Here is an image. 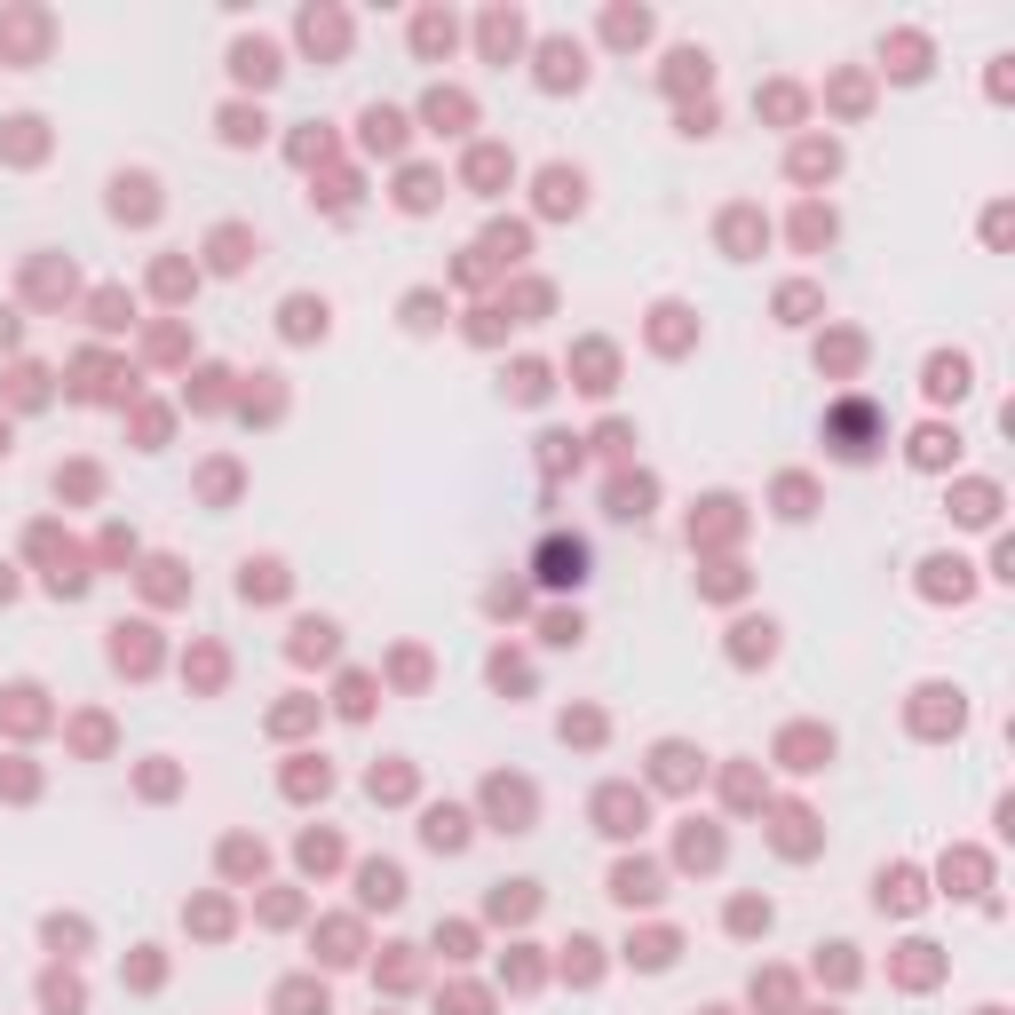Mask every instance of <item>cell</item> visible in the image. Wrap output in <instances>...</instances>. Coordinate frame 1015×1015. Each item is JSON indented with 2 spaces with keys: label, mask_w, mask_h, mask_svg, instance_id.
Here are the masks:
<instances>
[{
  "label": "cell",
  "mask_w": 1015,
  "mask_h": 1015,
  "mask_svg": "<svg viewBox=\"0 0 1015 1015\" xmlns=\"http://www.w3.org/2000/svg\"><path fill=\"white\" fill-rule=\"evenodd\" d=\"M540 579L579 587V579H587V548H579V540H548V548H540Z\"/></svg>",
  "instance_id": "cell-1"
},
{
  "label": "cell",
  "mask_w": 1015,
  "mask_h": 1015,
  "mask_svg": "<svg viewBox=\"0 0 1015 1015\" xmlns=\"http://www.w3.org/2000/svg\"><path fill=\"white\" fill-rule=\"evenodd\" d=\"M540 80H548V88H579V80H587V56H579L571 40H548V48H540Z\"/></svg>",
  "instance_id": "cell-2"
},
{
  "label": "cell",
  "mask_w": 1015,
  "mask_h": 1015,
  "mask_svg": "<svg viewBox=\"0 0 1015 1015\" xmlns=\"http://www.w3.org/2000/svg\"><path fill=\"white\" fill-rule=\"evenodd\" d=\"M230 64H238V80H254V88H270V80H278V48H270V40H238V48H230Z\"/></svg>",
  "instance_id": "cell-3"
},
{
  "label": "cell",
  "mask_w": 1015,
  "mask_h": 1015,
  "mask_svg": "<svg viewBox=\"0 0 1015 1015\" xmlns=\"http://www.w3.org/2000/svg\"><path fill=\"white\" fill-rule=\"evenodd\" d=\"M595 817H603V833H635V825H643V793L611 786L603 801H595Z\"/></svg>",
  "instance_id": "cell-4"
},
{
  "label": "cell",
  "mask_w": 1015,
  "mask_h": 1015,
  "mask_svg": "<svg viewBox=\"0 0 1015 1015\" xmlns=\"http://www.w3.org/2000/svg\"><path fill=\"white\" fill-rule=\"evenodd\" d=\"M833 437H841V460H865V437H873V413H865V405H841V413H833Z\"/></svg>",
  "instance_id": "cell-5"
},
{
  "label": "cell",
  "mask_w": 1015,
  "mask_h": 1015,
  "mask_svg": "<svg viewBox=\"0 0 1015 1015\" xmlns=\"http://www.w3.org/2000/svg\"><path fill=\"white\" fill-rule=\"evenodd\" d=\"M492 817H508V833H524V817H532V786H508V778H492Z\"/></svg>",
  "instance_id": "cell-6"
},
{
  "label": "cell",
  "mask_w": 1015,
  "mask_h": 1015,
  "mask_svg": "<svg viewBox=\"0 0 1015 1015\" xmlns=\"http://www.w3.org/2000/svg\"><path fill=\"white\" fill-rule=\"evenodd\" d=\"M579 191H587V183H579L571 167H548V175H540V207H548V215H571V207H579Z\"/></svg>",
  "instance_id": "cell-7"
},
{
  "label": "cell",
  "mask_w": 1015,
  "mask_h": 1015,
  "mask_svg": "<svg viewBox=\"0 0 1015 1015\" xmlns=\"http://www.w3.org/2000/svg\"><path fill=\"white\" fill-rule=\"evenodd\" d=\"M112 659H119V667H135V675H143V667L159 659V651H151V627H112Z\"/></svg>",
  "instance_id": "cell-8"
},
{
  "label": "cell",
  "mask_w": 1015,
  "mask_h": 1015,
  "mask_svg": "<svg viewBox=\"0 0 1015 1015\" xmlns=\"http://www.w3.org/2000/svg\"><path fill=\"white\" fill-rule=\"evenodd\" d=\"M611 897L619 904H651L659 897V873H651V865H619V873H611Z\"/></svg>",
  "instance_id": "cell-9"
},
{
  "label": "cell",
  "mask_w": 1015,
  "mask_h": 1015,
  "mask_svg": "<svg viewBox=\"0 0 1015 1015\" xmlns=\"http://www.w3.org/2000/svg\"><path fill=\"white\" fill-rule=\"evenodd\" d=\"M357 889H365V904H397L405 897V873H397V865H365Z\"/></svg>",
  "instance_id": "cell-10"
},
{
  "label": "cell",
  "mask_w": 1015,
  "mask_h": 1015,
  "mask_svg": "<svg viewBox=\"0 0 1015 1015\" xmlns=\"http://www.w3.org/2000/svg\"><path fill=\"white\" fill-rule=\"evenodd\" d=\"M421 833H429V849H460V841H468V817H460V809H429Z\"/></svg>",
  "instance_id": "cell-11"
},
{
  "label": "cell",
  "mask_w": 1015,
  "mask_h": 1015,
  "mask_svg": "<svg viewBox=\"0 0 1015 1015\" xmlns=\"http://www.w3.org/2000/svg\"><path fill=\"white\" fill-rule=\"evenodd\" d=\"M112 191H119L112 207H119V215H135V223H143V215H151V207H159V199H151V183H143V175H119Z\"/></svg>",
  "instance_id": "cell-12"
},
{
  "label": "cell",
  "mask_w": 1015,
  "mask_h": 1015,
  "mask_svg": "<svg viewBox=\"0 0 1015 1015\" xmlns=\"http://www.w3.org/2000/svg\"><path fill=\"white\" fill-rule=\"evenodd\" d=\"M429 119H437V135H460V127H468V96L437 88V96H429Z\"/></svg>",
  "instance_id": "cell-13"
},
{
  "label": "cell",
  "mask_w": 1015,
  "mask_h": 1015,
  "mask_svg": "<svg viewBox=\"0 0 1015 1015\" xmlns=\"http://www.w3.org/2000/svg\"><path fill=\"white\" fill-rule=\"evenodd\" d=\"M302 40H310V48H326V56H334L341 40H349V24H341V16H318V8H310V16H302Z\"/></svg>",
  "instance_id": "cell-14"
},
{
  "label": "cell",
  "mask_w": 1015,
  "mask_h": 1015,
  "mask_svg": "<svg viewBox=\"0 0 1015 1015\" xmlns=\"http://www.w3.org/2000/svg\"><path fill=\"white\" fill-rule=\"evenodd\" d=\"M365 143H373V151H397V143H405V119L373 104V112H365Z\"/></svg>",
  "instance_id": "cell-15"
},
{
  "label": "cell",
  "mask_w": 1015,
  "mask_h": 1015,
  "mask_svg": "<svg viewBox=\"0 0 1015 1015\" xmlns=\"http://www.w3.org/2000/svg\"><path fill=\"white\" fill-rule=\"evenodd\" d=\"M889 64H897V80H920V72H928V40H912V32L889 40Z\"/></svg>",
  "instance_id": "cell-16"
},
{
  "label": "cell",
  "mask_w": 1015,
  "mask_h": 1015,
  "mask_svg": "<svg viewBox=\"0 0 1015 1015\" xmlns=\"http://www.w3.org/2000/svg\"><path fill=\"white\" fill-rule=\"evenodd\" d=\"M286 334H294V341L326 334V302H286Z\"/></svg>",
  "instance_id": "cell-17"
},
{
  "label": "cell",
  "mask_w": 1015,
  "mask_h": 1015,
  "mask_svg": "<svg viewBox=\"0 0 1015 1015\" xmlns=\"http://www.w3.org/2000/svg\"><path fill=\"white\" fill-rule=\"evenodd\" d=\"M516 40H524L516 16H484V48H492V56H516Z\"/></svg>",
  "instance_id": "cell-18"
},
{
  "label": "cell",
  "mask_w": 1015,
  "mask_h": 1015,
  "mask_svg": "<svg viewBox=\"0 0 1015 1015\" xmlns=\"http://www.w3.org/2000/svg\"><path fill=\"white\" fill-rule=\"evenodd\" d=\"M793 175H801V183L833 175V143H801V151H793Z\"/></svg>",
  "instance_id": "cell-19"
},
{
  "label": "cell",
  "mask_w": 1015,
  "mask_h": 1015,
  "mask_svg": "<svg viewBox=\"0 0 1015 1015\" xmlns=\"http://www.w3.org/2000/svg\"><path fill=\"white\" fill-rule=\"evenodd\" d=\"M468 183H476V191L508 183V151H476V159H468Z\"/></svg>",
  "instance_id": "cell-20"
},
{
  "label": "cell",
  "mask_w": 1015,
  "mask_h": 1015,
  "mask_svg": "<svg viewBox=\"0 0 1015 1015\" xmlns=\"http://www.w3.org/2000/svg\"><path fill=\"white\" fill-rule=\"evenodd\" d=\"M928 389H936V397H960V389H968V365H960V357H936V365H928Z\"/></svg>",
  "instance_id": "cell-21"
},
{
  "label": "cell",
  "mask_w": 1015,
  "mask_h": 1015,
  "mask_svg": "<svg viewBox=\"0 0 1015 1015\" xmlns=\"http://www.w3.org/2000/svg\"><path fill=\"white\" fill-rule=\"evenodd\" d=\"M643 500H651L643 476H619V484H611V516H643Z\"/></svg>",
  "instance_id": "cell-22"
},
{
  "label": "cell",
  "mask_w": 1015,
  "mask_h": 1015,
  "mask_svg": "<svg viewBox=\"0 0 1015 1015\" xmlns=\"http://www.w3.org/2000/svg\"><path fill=\"white\" fill-rule=\"evenodd\" d=\"M294 651H302V659H326V651H334V627H326V619H302V627H294Z\"/></svg>",
  "instance_id": "cell-23"
},
{
  "label": "cell",
  "mask_w": 1015,
  "mask_h": 1015,
  "mask_svg": "<svg viewBox=\"0 0 1015 1015\" xmlns=\"http://www.w3.org/2000/svg\"><path fill=\"white\" fill-rule=\"evenodd\" d=\"M413 40H421V56L452 48V16H421V24H413Z\"/></svg>",
  "instance_id": "cell-24"
},
{
  "label": "cell",
  "mask_w": 1015,
  "mask_h": 1015,
  "mask_svg": "<svg viewBox=\"0 0 1015 1015\" xmlns=\"http://www.w3.org/2000/svg\"><path fill=\"white\" fill-rule=\"evenodd\" d=\"M492 912H500V920H524V912H532V881H508V889L492 897Z\"/></svg>",
  "instance_id": "cell-25"
},
{
  "label": "cell",
  "mask_w": 1015,
  "mask_h": 1015,
  "mask_svg": "<svg viewBox=\"0 0 1015 1015\" xmlns=\"http://www.w3.org/2000/svg\"><path fill=\"white\" fill-rule=\"evenodd\" d=\"M278 1008H286V1015H326V992H310V984H286V992H278Z\"/></svg>",
  "instance_id": "cell-26"
},
{
  "label": "cell",
  "mask_w": 1015,
  "mask_h": 1015,
  "mask_svg": "<svg viewBox=\"0 0 1015 1015\" xmlns=\"http://www.w3.org/2000/svg\"><path fill=\"white\" fill-rule=\"evenodd\" d=\"M714 857H722V841H714V833H698V825H690V833H682V865H714Z\"/></svg>",
  "instance_id": "cell-27"
},
{
  "label": "cell",
  "mask_w": 1015,
  "mask_h": 1015,
  "mask_svg": "<svg viewBox=\"0 0 1015 1015\" xmlns=\"http://www.w3.org/2000/svg\"><path fill=\"white\" fill-rule=\"evenodd\" d=\"M667 80H675V88H690V80L706 88V48H682V56H675V72H667Z\"/></svg>",
  "instance_id": "cell-28"
},
{
  "label": "cell",
  "mask_w": 1015,
  "mask_h": 1015,
  "mask_svg": "<svg viewBox=\"0 0 1015 1015\" xmlns=\"http://www.w3.org/2000/svg\"><path fill=\"white\" fill-rule=\"evenodd\" d=\"M635 960H643V968H667V960H675V936H667V928H659V936H643V944H635Z\"/></svg>",
  "instance_id": "cell-29"
},
{
  "label": "cell",
  "mask_w": 1015,
  "mask_h": 1015,
  "mask_svg": "<svg viewBox=\"0 0 1015 1015\" xmlns=\"http://www.w3.org/2000/svg\"><path fill=\"white\" fill-rule=\"evenodd\" d=\"M881 904H920V889H912V873H881Z\"/></svg>",
  "instance_id": "cell-30"
},
{
  "label": "cell",
  "mask_w": 1015,
  "mask_h": 1015,
  "mask_svg": "<svg viewBox=\"0 0 1015 1015\" xmlns=\"http://www.w3.org/2000/svg\"><path fill=\"white\" fill-rule=\"evenodd\" d=\"M215 262H223V270L246 262V230H215Z\"/></svg>",
  "instance_id": "cell-31"
},
{
  "label": "cell",
  "mask_w": 1015,
  "mask_h": 1015,
  "mask_svg": "<svg viewBox=\"0 0 1015 1015\" xmlns=\"http://www.w3.org/2000/svg\"><path fill=\"white\" fill-rule=\"evenodd\" d=\"M659 778H667V786H690V754H682V746H659Z\"/></svg>",
  "instance_id": "cell-32"
},
{
  "label": "cell",
  "mask_w": 1015,
  "mask_h": 1015,
  "mask_svg": "<svg viewBox=\"0 0 1015 1015\" xmlns=\"http://www.w3.org/2000/svg\"><path fill=\"white\" fill-rule=\"evenodd\" d=\"M326 960H357V928H349V920L326 928Z\"/></svg>",
  "instance_id": "cell-33"
},
{
  "label": "cell",
  "mask_w": 1015,
  "mask_h": 1015,
  "mask_svg": "<svg viewBox=\"0 0 1015 1015\" xmlns=\"http://www.w3.org/2000/svg\"><path fill=\"white\" fill-rule=\"evenodd\" d=\"M223 135L230 143H254L262 135V112H223Z\"/></svg>",
  "instance_id": "cell-34"
},
{
  "label": "cell",
  "mask_w": 1015,
  "mask_h": 1015,
  "mask_svg": "<svg viewBox=\"0 0 1015 1015\" xmlns=\"http://www.w3.org/2000/svg\"><path fill=\"white\" fill-rule=\"evenodd\" d=\"M643 32H651L643 8H619V16H611V40H643Z\"/></svg>",
  "instance_id": "cell-35"
},
{
  "label": "cell",
  "mask_w": 1015,
  "mask_h": 1015,
  "mask_svg": "<svg viewBox=\"0 0 1015 1015\" xmlns=\"http://www.w3.org/2000/svg\"><path fill=\"white\" fill-rule=\"evenodd\" d=\"M397 199H405V207H429V199H437V175H421V167H413V175H405V191H397Z\"/></svg>",
  "instance_id": "cell-36"
},
{
  "label": "cell",
  "mask_w": 1015,
  "mask_h": 1015,
  "mask_svg": "<svg viewBox=\"0 0 1015 1015\" xmlns=\"http://www.w3.org/2000/svg\"><path fill=\"white\" fill-rule=\"evenodd\" d=\"M48 1008L72 1015V1008H80V984H72V976H48Z\"/></svg>",
  "instance_id": "cell-37"
},
{
  "label": "cell",
  "mask_w": 1015,
  "mask_h": 1015,
  "mask_svg": "<svg viewBox=\"0 0 1015 1015\" xmlns=\"http://www.w3.org/2000/svg\"><path fill=\"white\" fill-rule=\"evenodd\" d=\"M286 579H278V564H246V595H278Z\"/></svg>",
  "instance_id": "cell-38"
},
{
  "label": "cell",
  "mask_w": 1015,
  "mask_h": 1015,
  "mask_svg": "<svg viewBox=\"0 0 1015 1015\" xmlns=\"http://www.w3.org/2000/svg\"><path fill=\"white\" fill-rule=\"evenodd\" d=\"M516 397H548V365H516Z\"/></svg>",
  "instance_id": "cell-39"
},
{
  "label": "cell",
  "mask_w": 1015,
  "mask_h": 1015,
  "mask_svg": "<svg viewBox=\"0 0 1015 1015\" xmlns=\"http://www.w3.org/2000/svg\"><path fill=\"white\" fill-rule=\"evenodd\" d=\"M730 928H770V904H754V897L730 904Z\"/></svg>",
  "instance_id": "cell-40"
},
{
  "label": "cell",
  "mask_w": 1015,
  "mask_h": 1015,
  "mask_svg": "<svg viewBox=\"0 0 1015 1015\" xmlns=\"http://www.w3.org/2000/svg\"><path fill=\"white\" fill-rule=\"evenodd\" d=\"M341 706H349V714H365V706H373V682L349 675V682H341Z\"/></svg>",
  "instance_id": "cell-41"
},
{
  "label": "cell",
  "mask_w": 1015,
  "mask_h": 1015,
  "mask_svg": "<svg viewBox=\"0 0 1015 1015\" xmlns=\"http://www.w3.org/2000/svg\"><path fill=\"white\" fill-rule=\"evenodd\" d=\"M286 786H294V793H326V762H318V770H310V762H302V770H294V778H286Z\"/></svg>",
  "instance_id": "cell-42"
},
{
  "label": "cell",
  "mask_w": 1015,
  "mask_h": 1015,
  "mask_svg": "<svg viewBox=\"0 0 1015 1015\" xmlns=\"http://www.w3.org/2000/svg\"><path fill=\"white\" fill-rule=\"evenodd\" d=\"M484 1008H492L484 992H452V1000H445V1015H484Z\"/></svg>",
  "instance_id": "cell-43"
},
{
  "label": "cell",
  "mask_w": 1015,
  "mask_h": 1015,
  "mask_svg": "<svg viewBox=\"0 0 1015 1015\" xmlns=\"http://www.w3.org/2000/svg\"><path fill=\"white\" fill-rule=\"evenodd\" d=\"M8 341H16V318H8V310H0V349H8Z\"/></svg>",
  "instance_id": "cell-44"
},
{
  "label": "cell",
  "mask_w": 1015,
  "mask_h": 1015,
  "mask_svg": "<svg viewBox=\"0 0 1015 1015\" xmlns=\"http://www.w3.org/2000/svg\"><path fill=\"white\" fill-rule=\"evenodd\" d=\"M0 452H8V429H0Z\"/></svg>",
  "instance_id": "cell-45"
}]
</instances>
